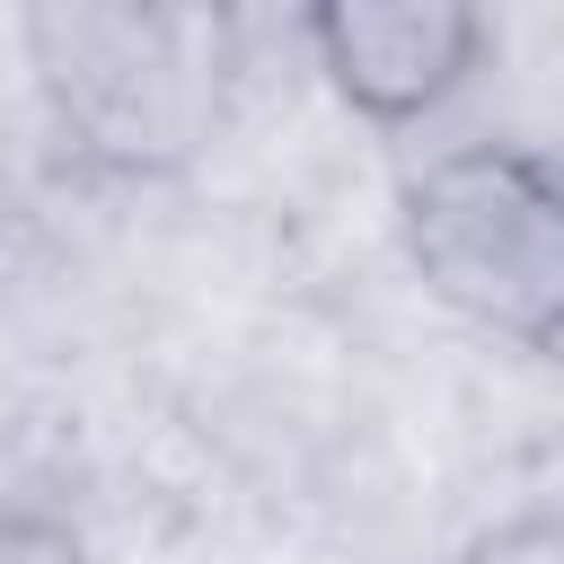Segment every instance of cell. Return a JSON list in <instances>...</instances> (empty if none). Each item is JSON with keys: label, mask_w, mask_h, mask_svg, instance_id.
<instances>
[{"label": "cell", "mask_w": 564, "mask_h": 564, "mask_svg": "<svg viewBox=\"0 0 564 564\" xmlns=\"http://www.w3.org/2000/svg\"><path fill=\"white\" fill-rule=\"evenodd\" d=\"M0 564H88V546H79L70 520L26 511V502H0Z\"/></svg>", "instance_id": "5b68a950"}, {"label": "cell", "mask_w": 564, "mask_h": 564, "mask_svg": "<svg viewBox=\"0 0 564 564\" xmlns=\"http://www.w3.org/2000/svg\"><path fill=\"white\" fill-rule=\"evenodd\" d=\"M414 282L476 335L564 361V159L538 141H449L397 185Z\"/></svg>", "instance_id": "7a4b0ae2"}, {"label": "cell", "mask_w": 564, "mask_h": 564, "mask_svg": "<svg viewBox=\"0 0 564 564\" xmlns=\"http://www.w3.org/2000/svg\"><path fill=\"white\" fill-rule=\"evenodd\" d=\"M26 70L44 123L79 176L159 185L185 176L238 88V18L229 9H159V0H53L26 9Z\"/></svg>", "instance_id": "6da1fadb"}, {"label": "cell", "mask_w": 564, "mask_h": 564, "mask_svg": "<svg viewBox=\"0 0 564 564\" xmlns=\"http://www.w3.org/2000/svg\"><path fill=\"white\" fill-rule=\"evenodd\" d=\"M449 564H564V511H511V520H485L476 538H458Z\"/></svg>", "instance_id": "277c9868"}, {"label": "cell", "mask_w": 564, "mask_h": 564, "mask_svg": "<svg viewBox=\"0 0 564 564\" xmlns=\"http://www.w3.org/2000/svg\"><path fill=\"white\" fill-rule=\"evenodd\" d=\"M300 44L335 106L379 132H414L485 70L494 26L467 0H326L300 18Z\"/></svg>", "instance_id": "3957f363"}]
</instances>
